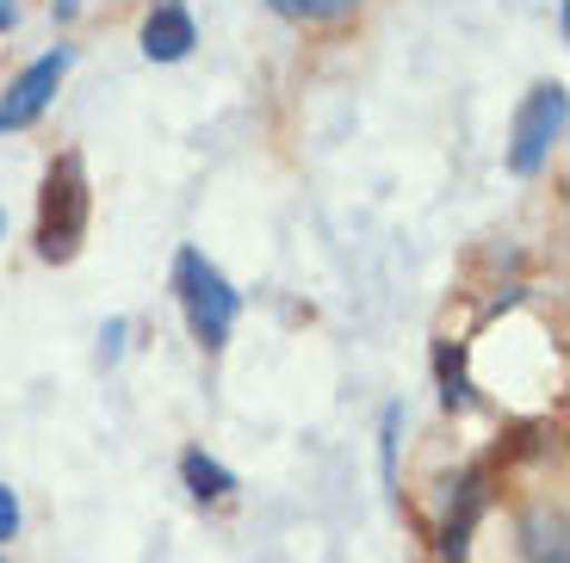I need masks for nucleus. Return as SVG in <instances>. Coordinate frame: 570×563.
Masks as SVG:
<instances>
[{
  "mask_svg": "<svg viewBox=\"0 0 570 563\" xmlns=\"http://www.w3.org/2000/svg\"><path fill=\"white\" fill-rule=\"evenodd\" d=\"M298 7H304V19H328V13H347L354 0H298Z\"/></svg>",
  "mask_w": 570,
  "mask_h": 563,
  "instance_id": "12",
  "label": "nucleus"
},
{
  "mask_svg": "<svg viewBox=\"0 0 570 563\" xmlns=\"http://www.w3.org/2000/svg\"><path fill=\"white\" fill-rule=\"evenodd\" d=\"M174 297H180L193 340H199V347H212V353L224 347L229 328H236L243 297H236V285H229L199 248H180V254H174Z\"/></svg>",
  "mask_w": 570,
  "mask_h": 563,
  "instance_id": "2",
  "label": "nucleus"
},
{
  "mask_svg": "<svg viewBox=\"0 0 570 563\" xmlns=\"http://www.w3.org/2000/svg\"><path fill=\"white\" fill-rule=\"evenodd\" d=\"M521 545H528L533 563H564V521L558 514H528V526H521Z\"/></svg>",
  "mask_w": 570,
  "mask_h": 563,
  "instance_id": "8",
  "label": "nucleus"
},
{
  "mask_svg": "<svg viewBox=\"0 0 570 563\" xmlns=\"http://www.w3.org/2000/svg\"><path fill=\"white\" fill-rule=\"evenodd\" d=\"M441 403H446V408H465V403H471V384H465V347H441Z\"/></svg>",
  "mask_w": 570,
  "mask_h": 563,
  "instance_id": "9",
  "label": "nucleus"
},
{
  "mask_svg": "<svg viewBox=\"0 0 570 563\" xmlns=\"http://www.w3.org/2000/svg\"><path fill=\"white\" fill-rule=\"evenodd\" d=\"M564 112H570V99L558 81L533 87L528 106H521V118H514V149H509V168L514 174H540L546 156H552V142L564 137Z\"/></svg>",
  "mask_w": 570,
  "mask_h": 563,
  "instance_id": "3",
  "label": "nucleus"
},
{
  "mask_svg": "<svg viewBox=\"0 0 570 563\" xmlns=\"http://www.w3.org/2000/svg\"><path fill=\"white\" fill-rule=\"evenodd\" d=\"M193 43H199V26H193L180 0H161L156 13L142 19V57L149 62H180L193 57Z\"/></svg>",
  "mask_w": 570,
  "mask_h": 563,
  "instance_id": "5",
  "label": "nucleus"
},
{
  "mask_svg": "<svg viewBox=\"0 0 570 563\" xmlns=\"http://www.w3.org/2000/svg\"><path fill=\"white\" fill-rule=\"evenodd\" d=\"M13 533H19V495L7 490V483H0V545H7Z\"/></svg>",
  "mask_w": 570,
  "mask_h": 563,
  "instance_id": "10",
  "label": "nucleus"
},
{
  "mask_svg": "<svg viewBox=\"0 0 570 563\" xmlns=\"http://www.w3.org/2000/svg\"><path fill=\"white\" fill-rule=\"evenodd\" d=\"M50 7H57V19H75V13H81V0H50Z\"/></svg>",
  "mask_w": 570,
  "mask_h": 563,
  "instance_id": "15",
  "label": "nucleus"
},
{
  "mask_svg": "<svg viewBox=\"0 0 570 563\" xmlns=\"http://www.w3.org/2000/svg\"><path fill=\"white\" fill-rule=\"evenodd\" d=\"M118 340H125V316H112V323H106V335H100V359H118Z\"/></svg>",
  "mask_w": 570,
  "mask_h": 563,
  "instance_id": "13",
  "label": "nucleus"
},
{
  "mask_svg": "<svg viewBox=\"0 0 570 563\" xmlns=\"http://www.w3.org/2000/svg\"><path fill=\"white\" fill-rule=\"evenodd\" d=\"M87 211H94V186H87L81 156H57L50 174H43V198H38V254L50 267L81 254Z\"/></svg>",
  "mask_w": 570,
  "mask_h": 563,
  "instance_id": "1",
  "label": "nucleus"
},
{
  "mask_svg": "<svg viewBox=\"0 0 570 563\" xmlns=\"http://www.w3.org/2000/svg\"><path fill=\"white\" fill-rule=\"evenodd\" d=\"M75 50L69 43H57V50H43L38 62H26V69L13 75V87L0 93V130H26L43 118V106H50V93L62 87V75H69Z\"/></svg>",
  "mask_w": 570,
  "mask_h": 563,
  "instance_id": "4",
  "label": "nucleus"
},
{
  "mask_svg": "<svg viewBox=\"0 0 570 563\" xmlns=\"http://www.w3.org/2000/svg\"><path fill=\"white\" fill-rule=\"evenodd\" d=\"M13 19H19V0H0V31L13 26Z\"/></svg>",
  "mask_w": 570,
  "mask_h": 563,
  "instance_id": "14",
  "label": "nucleus"
},
{
  "mask_svg": "<svg viewBox=\"0 0 570 563\" xmlns=\"http://www.w3.org/2000/svg\"><path fill=\"white\" fill-rule=\"evenodd\" d=\"M397 427H403V408L391 403V408H385V477L397 471Z\"/></svg>",
  "mask_w": 570,
  "mask_h": 563,
  "instance_id": "11",
  "label": "nucleus"
},
{
  "mask_svg": "<svg viewBox=\"0 0 570 563\" xmlns=\"http://www.w3.org/2000/svg\"><path fill=\"white\" fill-rule=\"evenodd\" d=\"M478 507H484V477H465V483H459V507L446 514V526H441V557L465 563L471 526H478Z\"/></svg>",
  "mask_w": 570,
  "mask_h": 563,
  "instance_id": "6",
  "label": "nucleus"
},
{
  "mask_svg": "<svg viewBox=\"0 0 570 563\" xmlns=\"http://www.w3.org/2000/svg\"><path fill=\"white\" fill-rule=\"evenodd\" d=\"M180 477H186V490L199 495V502H224V495L236 490V477H229V471L217 465L212 452H199V446H186V452H180Z\"/></svg>",
  "mask_w": 570,
  "mask_h": 563,
  "instance_id": "7",
  "label": "nucleus"
},
{
  "mask_svg": "<svg viewBox=\"0 0 570 563\" xmlns=\"http://www.w3.org/2000/svg\"><path fill=\"white\" fill-rule=\"evenodd\" d=\"M0 236H7V211H0Z\"/></svg>",
  "mask_w": 570,
  "mask_h": 563,
  "instance_id": "16",
  "label": "nucleus"
}]
</instances>
